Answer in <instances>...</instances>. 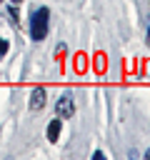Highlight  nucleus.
I'll list each match as a JSON object with an SVG mask.
<instances>
[{
	"mask_svg": "<svg viewBox=\"0 0 150 160\" xmlns=\"http://www.w3.org/2000/svg\"><path fill=\"white\" fill-rule=\"evenodd\" d=\"M48 22H50V10L48 8H38L30 15V38L32 40H45L48 35Z\"/></svg>",
	"mask_w": 150,
	"mask_h": 160,
	"instance_id": "nucleus-1",
	"label": "nucleus"
},
{
	"mask_svg": "<svg viewBox=\"0 0 150 160\" xmlns=\"http://www.w3.org/2000/svg\"><path fill=\"white\" fill-rule=\"evenodd\" d=\"M55 112H58V118H72V112H75L72 92H62V95L58 98V102H55Z\"/></svg>",
	"mask_w": 150,
	"mask_h": 160,
	"instance_id": "nucleus-2",
	"label": "nucleus"
},
{
	"mask_svg": "<svg viewBox=\"0 0 150 160\" xmlns=\"http://www.w3.org/2000/svg\"><path fill=\"white\" fill-rule=\"evenodd\" d=\"M45 100H48V92H45V88H32L28 105H30V110H42V108H45Z\"/></svg>",
	"mask_w": 150,
	"mask_h": 160,
	"instance_id": "nucleus-3",
	"label": "nucleus"
},
{
	"mask_svg": "<svg viewBox=\"0 0 150 160\" xmlns=\"http://www.w3.org/2000/svg\"><path fill=\"white\" fill-rule=\"evenodd\" d=\"M58 138H60V120H50V125H48V140L58 142Z\"/></svg>",
	"mask_w": 150,
	"mask_h": 160,
	"instance_id": "nucleus-4",
	"label": "nucleus"
},
{
	"mask_svg": "<svg viewBox=\"0 0 150 160\" xmlns=\"http://www.w3.org/2000/svg\"><path fill=\"white\" fill-rule=\"evenodd\" d=\"M8 50H10V42H8L5 38H0V60L5 58V52H8Z\"/></svg>",
	"mask_w": 150,
	"mask_h": 160,
	"instance_id": "nucleus-5",
	"label": "nucleus"
},
{
	"mask_svg": "<svg viewBox=\"0 0 150 160\" xmlns=\"http://www.w3.org/2000/svg\"><path fill=\"white\" fill-rule=\"evenodd\" d=\"M92 160H105V155H102L100 150H95V152H92Z\"/></svg>",
	"mask_w": 150,
	"mask_h": 160,
	"instance_id": "nucleus-6",
	"label": "nucleus"
},
{
	"mask_svg": "<svg viewBox=\"0 0 150 160\" xmlns=\"http://www.w3.org/2000/svg\"><path fill=\"white\" fill-rule=\"evenodd\" d=\"M145 42H148V48H150V20H148V32H145Z\"/></svg>",
	"mask_w": 150,
	"mask_h": 160,
	"instance_id": "nucleus-7",
	"label": "nucleus"
},
{
	"mask_svg": "<svg viewBox=\"0 0 150 160\" xmlns=\"http://www.w3.org/2000/svg\"><path fill=\"white\" fill-rule=\"evenodd\" d=\"M12 2H20V0H12Z\"/></svg>",
	"mask_w": 150,
	"mask_h": 160,
	"instance_id": "nucleus-8",
	"label": "nucleus"
},
{
	"mask_svg": "<svg viewBox=\"0 0 150 160\" xmlns=\"http://www.w3.org/2000/svg\"><path fill=\"white\" fill-rule=\"evenodd\" d=\"M0 2H2V0H0Z\"/></svg>",
	"mask_w": 150,
	"mask_h": 160,
	"instance_id": "nucleus-9",
	"label": "nucleus"
}]
</instances>
